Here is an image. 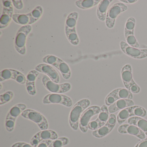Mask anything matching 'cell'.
<instances>
[{"label": "cell", "mask_w": 147, "mask_h": 147, "mask_svg": "<svg viewBox=\"0 0 147 147\" xmlns=\"http://www.w3.org/2000/svg\"><path fill=\"white\" fill-rule=\"evenodd\" d=\"M90 105V101L87 99H83L76 103L70 111L69 115V125L75 131L79 128V121L84 111Z\"/></svg>", "instance_id": "1"}, {"label": "cell", "mask_w": 147, "mask_h": 147, "mask_svg": "<svg viewBox=\"0 0 147 147\" xmlns=\"http://www.w3.org/2000/svg\"><path fill=\"white\" fill-rule=\"evenodd\" d=\"M78 18V13L74 12L68 15L65 22V31L67 38L70 43L74 45H77L80 42L76 31Z\"/></svg>", "instance_id": "2"}, {"label": "cell", "mask_w": 147, "mask_h": 147, "mask_svg": "<svg viewBox=\"0 0 147 147\" xmlns=\"http://www.w3.org/2000/svg\"><path fill=\"white\" fill-rule=\"evenodd\" d=\"M43 12L42 7L38 6L27 14H13L12 19L16 24L23 26L30 25L36 23L40 18L42 15Z\"/></svg>", "instance_id": "3"}, {"label": "cell", "mask_w": 147, "mask_h": 147, "mask_svg": "<svg viewBox=\"0 0 147 147\" xmlns=\"http://www.w3.org/2000/svg\"><path fill=\"white\" fill-rule=\"evenodd\" d=\"M147 115L146 110L139 106H132L120 111L117 117V122L119 125L128 120L131 117H144Z\"/></svg>", "instance_id": "4"}, {"label": "cell", "mask_w": 147, "mask_h": 147, "mask_svg": "<svg viewBox=\"0 0 147 147\" xmlns=\"http://www.w3.org/2000/svg\"><path fill=\"white\" fill-rule=\"evenodd\" d=\"M121 76L125 88L130 91L132 93L138 94L141 91L140 87L133 80L132 68L130 64H125L122 67Z\"/></svg>", "instance_id": "5"}, {"label": "cell", "mask_w": 147, "mask_h": 147, "mask_svg": "<svg viewBox=\"0 0 147 147\" xmlns=\"http://www.w3.org/2000/svg\"><path fill=\"white\" fill-rule=\"evenodd\" d=\"M26 107L25 104L20 103L13 106L10 109L6 117L5 121V127L7 131H13L17 118L26 110Z\"/></svg>", "instance_id": "6"}, {"label": "cell", "mask_w": 147, "mask_h": 147, "mask_svg": "<svg viewBox=\"0 0 147 147\" xmlns=\"http://www.w3.org/2000/svg\"><path fill=\"white\" fill-rule=\"evenodd\" d=\"M32 30L31 26H24L20 28L16 34L14 46L16 51L20 55H24L26 53V38Z\"/></svg>", "instance_id": "7"}, {"label": "cell", "mask_w": 147, "mask_h": 147, "mask_svg": "<svg viewBox=\"0 0 147 147\" xmlns=\"http://www.w3.org/2000/svg\"><path fill=\"white\" fill-rule=\"evenodd\" d=\"M128 10L126 5L122 2L115 3L109 7L106 18V26L109 29H112L115 25V21L118 16Z\"/></svg>", "instance_id": "8"}, {"label": "cell", "mask_w": 147, "mask_h": 147, "mask_svg": "<svg viewBox=\"0 0 147 147\" xmlns=\"http://www.w3.org/2000/svg\"><path fill=\"white\" fill-rule=\"evenodd\" d=\"M42 82L46 89L52 93H64L69 92L71 88L70 83L68 82L63 84L55 83L52 81L46 75L43 76Z\"/></svg>", "instance_id": "9"}, {"label": "cell", "mask_w": 147, "mask_h": 147, "mask_svg": "<svg viewBox=\"0 0 147 147\" xmlns=\"http://www.w3.org/2000/svg\"><path fill=\"white\" fill-rule=\"evenodd\" d=\"M21 116L36 123L42 130L48 129L49 128V123L46 118L37 111L26 109L21 113Z\"/></svg>", "instance_id": "10"}, {"label": "cell", "mask_w": 147, "mask_h": 147, "mask_svg": "<svg viewBox=\"0 0 147 147\" xmlns=\"http://www.w3.org/2000/svg\"><path fill=\"white\" fill-rule=\"evenodd\" d=\"M133 95L130 91L126 88H116L113 90L107 96L105 99L106 105L110 106L114 102L119 100L122 99H128L132 100Z\"/></svg>", "instance_id": "11"}, {"label": "cell", "mask_w": 147, "mask_h": 147, "mask_svg": "<svg viewBox=\"0 0 147 147\" xmlns=\"http://www.w3.org/2000/svg\"><path fill=\"white\" fill-rule=\"evenodd\" d=\"M136 20L135 18L130 17L126 20L124 29V35L126 42L130 46L138 48L140 45L138 43L134 35V30Z\"/></svg>", "instance_id": "12"}, {"label": "cell", "mask_w": 147, "mask_h": 147, "mask_svg": "<svg viewBox=\"0 0 147 147\" xmlns=\"http://www.w3.org/2000/svg\"><path fill=\"white\" fill-rule=\"evenodd\" d=\"M99 107L92 106L88 107L82 113L79 121V128L82 132L86 133L90 119L93 116L99 114L100 111Z\"/></svg>", "instance_id": "13"}, {"label": "cell", "mask_w": 147, "mask_h": 147, "mask_svg": "<svg viewBox=\"0 0 147 147\" xmlns=\"http://www.w3.org/2000/svg\"><path fill=\"white\" fill-rule=\"evenodd\" d=\"M42 103L48 104H61L67 107H71L73 105V101L68 96L61 94L51 93L47 94L44 97Z\"/></svg>", "instance_id": "14"}, {"label": "cell", "mask_w": 147, "mask_h": 147, "mask_svg": "<svg viewBox=\"0 0 147 147\" xmlns=\"http://www.w3.org/2000/svg\"><path fill=\"white\" fill-rule=\"evenodd\" d=\"M3 12L0 19V29L6 28L10 24L13 16V5L12 1H2Z\"/></svg>", "instance_id": "15"}, {"label": "cell", "mask_w": 147, "mask_h": 147, "mask_svg": "<svg viewBox=\"0 0 147 147\" xmlns=\"http://www.w3.org/2000/svg\"><path fill=\"white\" fill-rule=\"evenodd\" d=\"M120 49L126 55L136 59H142L147 57V49H138L129 45L126 42L119 43Z\"/></svg>", "instance_id": "16"}, {"label": "cell", "mask_w": 147, "mask_h": 147, "mask_svg": "<svg viewBox=\"0 0 147 147\" xmlns=\"http://www.w3.org/2000/svg\"><path fill=\"white\" fill-rule=\"evenodd\" d=\"M117 122V117L115 114L111 113L109 116L107 123L103 126L92 132L93 136L97 138H102L108 135L116 125Z\"/></svg>", "instance_id": "17"}, {"label": "cell", "mask_w": 147, "mask_h": 147, "mask_svg": "<svg viewBox=\"0 0 147 147\" xmlns=\"http://www.w3.org/2000/svg\"><path fill=\"white\" fill-rule=\"evenodd\" d=\"M58 138L57 133L52 130H45L35 134L31 139L30 144L33 147H37L41 142L45 140H54Z\"/></svg>", "instance_id": "18"}, {"label": "cell", "mask_w": 147, "mask_h": 147, "mask_svg": "<svg viewBox=\"0 0 147 147\" xmlns=\"http://www.w3.org/2000/svg\"><path fill=\"white\" fill-rule=\"evenodd\" d=\"M12 79L18 83L21 84H26V77L21 72L13 69H5L0 73L1 82L7 80Z\"/></svg>", "instance_id": "19"}, {"label": "cell", "mask_w": 147, "mask_h": 147, "mask_svg": "<svg viewBox=\"0 0 147 147\" xmlns=\"http://www.w3.org/2000/svg\"><path fill=\"white\" fill-rule=\"evenodd\" d=\"M119 133L122 134H129L143 140L146 137L144 132L137 126L129 124L121 125L118 128Z\"/></svg>", "instance_id": "20"}, {"label": "cell", "mask_w": 147, "mask_h": 147, "mask_svg": "<svg viewBox=\"0 0 147 147\" xmlns=\"http://www.w3.org/2000/svg\"><path fill=\"white\" fill-rule=\"evenodd\" d=\"M35 70L39 73L46 75L52 81L58 83L60 82V76L56 70L51 66L46 63H41L36 66Z\"/></svg>", "instance_id": "21"}, {"label": "cell", "mask_w": 147, "mask_h": 147, "mask_svg": "<svg viewBox=\"0 0 147 147\" xmlns=\"http://www.w3.org/2000/svg\"><path fill=\"white\" fill-rule=\"evenodd\" d=\"M39 74V72L35 69L31 70L26 76V89L29 94L31 96H34L36 94L35 82Z\"/></svg>", "instance_id": "22"}, {"label": "cell", "mask_w": 147, "mask_h": 147, "mask_svg": "<svg viewBox=\"0 0 147 147\" xmlns=\"http://www.w3.org/2000/svg\"><path fill=\"white\" fill-rule=\"evenodd\" d=\"M135 103L132 100L122 99L114 102L108 107L109 113H113L118 111H121L125 108L132 106Z\"/></svg>", "instance_id": "23"}, {"label": "cell", "mask_w": 147, "mask_h": 147, "mask_svg": "<svg viewBox=\"0 0 147 147\" xmlns=\"http://www.w3.org/2000/svg\"><path fill=\"white\" fill-rule=\"evenodd\" d=\"M113 1V0H102L98 5L97 9V18L100 21L102 22L105 21L109 6Z\"/></svg>", "instance_id": "24"}, {"label": "cell", "mask_w": 147, "mask_h": 147, "mask_svg": "<svg viewBox=\"0 0 147 147\" xmlns=\"http://www.w3.org/2000/svg\"><path fill=\"white\" fill-rule=\"evenodd\" d=\"M127 123L137 126L147 136V120L146 119L141 117H131L127 120Z\"/></svg>", "instance_id": "25"}, {"label": "cell", "mask_w": 147, "mask_h": 147, "mask_svg": "<svg viewBox=\"0 0 147 147\" xmlns=\"http://www.w3.org/2000/svg\"><path fill=\"white\" fill-rule=\"evenodd\" d=\"M61 74L65 80H69L71 77V70L67 63L59 58L58 61L54 65Z\"/></svg>", "instance_id": "26"}, {"label": "cell", "mask_w": 147, "mask_h": 147, "mask_svg": "<svg viewBox=\"0 0 147 147\" xmlns=\"http://www.w3.org/2000/svg\"><path fill=\"white\" fill-rule=\"evenodd\" d=\"M109 113L108 107L107 106L104 105L101 107L98 118L95 120L98 125L99 128L102 127L107 123L110 116Z\"/></svg>", "instance_id": "27"}, {"label": "cell", "mask_w": 147, "mask_h": 147, "mask_svg": "<svg viewBox=\"0 0 147 147\" xmlns=\"http://www.w3.org/2000/svg\"><path fill=\"white\" fill-rule=\"evenodd\" d=\"M100 0H79L75 2V5L80 9H90L98 5Z\"/></svg>", "instance_id": "28"}, {"label": "cell", "mask_w": 147, "mask_h": 147, "mask_svg": "<svg viewBox=\"0 0 147 147\" xmlns=\"http://www.w3.org/2000/svg\"><path fill=\"white\" fill-rule=\"evenodd\" d=\"M69 140L67 137H60L53 140L48 147H63L67 145Z\"/></svg>", "instance_id": "29"}, {"label": "cell", "mask_w": 147, "mask_h": 147, "mask_svg": "<svg viewBox=\"0 0 147 147\" xmlns=\"http://www.w3.org/2000/svg\"><path fill=\"white\" fill-rule=\"evenodd\" d=\"M14 96L13 92L8 91L0 95V105H5L10 102Z\"/></svg>", "instance_id": "30"}, {"label": "cell", "mask_w": 147, "mask_h": 147, "mask_svg": "<svg viewBox=\"0 0 147 147\" xmlns=\"http://www.w3.org/2000/svg\"><path fill=\"white\" fill-rule=\"evenodd\" d=\"M58 58L55 56L52 55H48L46 56L43 58L42 62L45 63L47 64H51L52 66H54L55 64L57 63L58 61Z\"/></svg>", "instance_id": "31"}, {"label": "cell", "mask_w": 147, "mask_h": 147, "mask_svg": "<svg viewBox=\"0 0 147 147\" xmlns=\"http://www.w3.org/2000/svg\"><path fill=\"white\" fill-rule=\"evenodd\" d=\"M12 2L13 6L18 10H22L24 8V4L22 0H12Z\"/></svg>", "instance_id": "32"}, {"label": "cell", "mask_w": 147, "mask_h": 147, "mask_svg": "<svg viewBox=\"0 0 147 147\" xmlns=\"http://www.w3.org/2000/svg\"><path fill=\"white\" fill-rule=\"evenodd\" d=\"M11 147H33L30 144L23 142L15 143L12 145Z\"/></svg>", "instance_id": "33"}, {"label": "cell", "mask_w": 147, "mask_h": 147, "mask_svg": "<svg viewBox=\"0 0 147 147\" xmlns=\"http://www.w3.org/2000/svg\"><path fill=\"white\" fill-rule=\"evenodd\" d=\"M135 147H147V138L138 142Z\"/></svg>", "instance_id": "34"}, {"label": "cell", "mask_w": 147, "mask_h": 147, "mask_svg": "<svg viewBox=\"0 0 147 147\" xmlns=\"http://www.w3.org/2000/svg\"><path fill=\"white\" fill-rule=\"evenodd\" d=\"M52 140H48L42 141L38 144L37 147H48L50 145Z\"/></svg>", "instance_id": "35"}, {"label": "cell", "mask_w": 147, "mask_h": 147, "mask_svg": "<svg viewBox=\"0 0 147 147\" xmlns=\"http://www.w3.org/2000/svg\"><path fill=\"white\" fill-rule=\"evenodd\" d=\"M138 1V0H120L119 1L122 3H126L128 4H132L136 3Z\"/></svg>", "instance_id": "36"}, {"label": "cell", "mask_w": 147, "mask_h": 147, "mask_svg": "<svg viewBox=\"0 0 147 147\" xmlns=\"http://www.w3.org/2000/svg\"><path fill=\"white\" fill-rule=\"evenodd\" d=\"M0 86H1V88H0V90H1L2 88V86L1 83H0Z\"/></svg>", "instance_id": "37"}]
</instances>
